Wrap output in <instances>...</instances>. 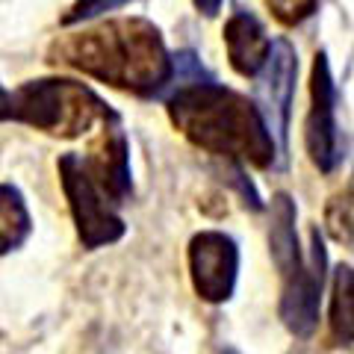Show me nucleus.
Returning a JSON list of instances; mask_svg holds the SVG:
<instances>
[{
    "instance_id": "obj_6",
    "label": "nucleus",
    "mask_w": 354,
    "mask_h": 354,
    "mask_svg": "<svg viewBox=\"0 0 354 354\" xmlns=\"http://www.w3.org/2000/svg\"><path fill=\"white\" fill-rule=\"evenodd\" d=\"M325 266L328 257L322 236H319V227H313L310 230V254L290 278H283V292H281V319L295 337H310L319 325Z\"/></svg>"
},
{
    "instance_id": "obj_11",
    "label": "nucleus",
    "mask_w": 354,
    "mask_h": 354,
    "mask_svg": "<svg viewBox=\"0 0 354 354\" xmlns=\"http://www.w3.org/2000/svg\"><path fill=\"white\" fill-rule=\"evenodd\" d=\"M269 248H272V260H274V269L281 272V278H290L304 260L301 245H298V234H295V201L286 192H278L272 198Z\"/></svg>"
},
{
    "instance_id": "obj_18",
    "label": "nucleus",
    "mask_w": 354,
    "mask_h": 354,
    "mask_svg": "<svg viewBox=\"0 0 354 354\" xmlns=\"http://www.w3.org/2000/svg\"><path fill=\"white\" fill-rule=\"evenodd\" d=\"M6 104H9V88L0 83V121H6Z\"/></svg>"
},
{
    "instance_id": "obj_7",
    "label": "nucleus",
    "mask_w": 354,
    "mask_h": 354,
    "mask_svg": "<svg viewBox=\"0 0 354 354\" xmlns=\"http://www.w3.org/2000/svg\"><path fill=\"white\" fill-rule=\"evenodd\" d=\"M189 274L195 292L209 304L234 295L239 274V245L225 230H201L189 239Z\"/></svg>"
},
{
    "instance_id": "obj_10",
    "label": "nucleus",
    "mask_w": 354,
    "mask_h": 354,
    "mask_svg": "<svg viewBox=\"0 0 354 354\" xmlns=\"http://www.w3.org/2000/svg\"><path fill=\"white\" fill-rule=\"evenodd\" d=\"M225 48L234 71L242 77H257L269 59L272 39L266 36V27L245 9H236L225 24Z\"/></svg>"
},
{
    "instance_id": "obj_12",
    "label": "nucleus",
    "mask_w": 354,
    "mask_h": 354,
    "mask_svg": "<svg viewBox=\"0 0 354 354\" xmlns=\"http://www.w3.org/2000/svg\"><path fill=\"white\" fill-rule=\"evenodd\" d=\"M32 230L27 201L18 186L0 183V254H9L24 245Z\"/></svg>"
},
{
    "instance_id": "obj_13",
    "label": "nucleus",
    "mask_w": 354,
    "mask_h": 354,
    "mask_svg": "<svg viewBox=\"0 0 354 354\" xmlns=\"http://www.w3.org/2000/svg\"><path fill=\"white\" fill-rule=\"evenodd\" d=\"M351 266H339L334 272V295H330V337L337 346H351V334H354V295H351Z\"/></svg>"
},
{
    "instance_id": "obj_1",
    "label": "nucleus",
    "mask_w": 354,
    "mask_h": 354,
    "mask_svg": "<svg viewBox=\"0 0 354 354\" xmlns=\"http://www.w3.org/2000/svg\"><path fill=\"white\" fill-rule=\"evenodd\" d=\"M174 68L171 80L177 77L180 86L165 101L171 124L207 153L269 169L278 157V145L257 104L204 77V68L192 53H177Z\"/></svg>"
},
{
    "instance_id": "obj_17",
    "label": "nucleus",
    "mask_w": 354,
    "mask_h": 354,
    "mask_svg": "<svg viewBox=\"0 0 354 354\" xmlns=\"http://www.w3.org/2000/svg\"><path fill=\"white\" fill-rule=\"evenodd\" d=\"M192 6L198 9L201 15H207V18H213V15H218V9H221V0H192Z\"/></svg>"
},
{
    "instance_id": "obj_14",
    "label": "nucleus",
    "mask_w": 354,
    "mask_h": 354,
    "mask_svg": "<svg viewBox=\"0 0 354 354\" xmlns=\"http://www.w3.org/2000/svg\"><path fill=\"white\" fill-rule=\"evenodd\" d=\"M354 216V204H351V183H346V189L337 192L325 207V227L339 245L351 248V218Z\"/></svg>"
},
{
    "instance_id": "obj_19",
    "label": "nucleus",
    "mask_w": 354,
    "mask_h": 354,
    "mask_svg": "<svg viewBox=\"0 0 354 354\" xmlns=\"http://www.w3.org/2000/svg\"><path fill=\"white\" fill-rule=\"evenodd\" d=\"M221 354H239V351H234V348H227V351H221Z\"/></svg>"
},
{
    "instance_id": "obj_3",
    "label": "nucleus",
    "mask_w": 354,
    "mask_h": 354,
    "mask_svg": "<svg viewBox=\"0 0 354 354\" xmlns=\"http://www.w3.org/2000/svg\"><path fill=\"white\" fill-rule=\"evenodd\" d=\"M6 121L30 124L59 139H77L95 124L118 121V113L80 80L41 77L9 92Z\"/></svg>"
},
{
    "instance_id": "obj_8",
    "label": "nucleus",
    "mask_w": 354,
    "mask_h": 354,
    "mask_svg": "<svg viewBox=\"0 0 354 354\" xmlns=\"http://www.w3.org/2000/svg\"><path fill=\"white\" fill-rule=\"evenodd\" d=\"M257 86V109L269 127L278 148H286V127H290L292 113V95H295V77H298V57L295 48L286 39H274L269 59L260 68Z\"/></svg>"
},
{
    "instance_id": "obj_16",
    "label": "nucleus",
    "mask_w": 354,
    "mask_h": 354,
    "mask_svg": "<svg viewBox=\"0 0 354 354\" xmlns=\"http://www.w3.org/2000/svg\"><path fill=\"white\" fill-rule=\"evenodd\" d=\"M266 6L272 9V15L278 18L283 27H295L316 12L319 0H266Z\"/></svg>"
},
{
    "instance_id": "obj_9",
    "label": "nucleus",
    "mask_w": 354,
    "mask_h": 354,
    "mask_svg": "<svg viewBox=\"0 0 354 354\" xmlns=\"http://www.w3.org/2000/svg\"><path fill=\"white\" fill-rule=\"evenodd\" d=\"M83 165L92 174V180L97 183V189L115 207L130 201V195H133L130 148H127V136L121 133L118 121H106L104 124L101 136L92 142V148L83 157Z\"/></svg>"
},
{
    "instance_id": "obj_15",
    "label": "nucleus",
    "mask_w": 354,
    "mask_h": 354,
    "mask_svg": "<svg viewBox=\"0 0 354 354\" xmlns=\"http://www.w3.org/2000/svg\"><path fill=\"white\" fill-rule=\"evenodd\" d=\"M136 0H77V3L62 15V24L65 27H74V24H83V21H92V18H101L106 12H115L121 6H130Z\"/></svg>"
},
{
    "instance_id": "obj_2",
    "label": "nucleus",
    "mask_w": 354,
    "mask_h": 354,
    "mask_svg": "<svg viewBox=\"0 0 354 354\" xmlns=\"http://www.w3.org/2000/svg\"><path fill=\"white\" fill-rule=\"evenodd\" d=\"M50 62L68 65L130 95H160L174 65L162 32L148 18H118L101 27L62 36L50 44Z\"/></svg>"
},
{
    "instance_id": "obj_4",
    "label": "nucleus",
    "mask_w": 354,
    "mask_h": 354,
    "mask_svg": "<svg viewBox=\"0 0 354 354\" xmlns=\"http://www.w3.org/2000/svg\"><path fill=\"white\" fill-rule=\"evenodd\" d=\"M59 180L62 192L68 198V209L77 225L83 248L95 251L104 245H113L127 234L124 218L115 213V204L97 189L92 174L86 171L80 153H62L59 157Z\"/></svg>"
},
{
    "instance_id": "obj_5",
    "label": "nucleus",
    "mask_w": 354,
    "mask_h": 354,
    "mask_svg": "<svg viewBox=\"0 0 354 354\" xmlns=\"http://www.w3.org/2000/svg\"><path fill=\"white\" fill-rule=\"evenodd\" d=\"M304 145L310 162L325 174L339 169V162L346 160L348 145L337 124V86L325 53H316L313 74H310V113L304 121Z\"/></svg>"
}]
</instances>
